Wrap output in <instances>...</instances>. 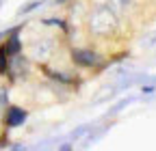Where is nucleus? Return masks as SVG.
I'll return each instance as SVG.
<instances>
[{"mask_svg": "<svg viewBox=\"0 0 156 151\" xmlns=\"http://www.w3.org/2000/svg\"><path fill=\"white\" fill-rule=\"evenodd\" d=\"M72 59H74L76 65H80V67H98L100 65V56H98L95 52H91V50H74Z\"/></svg>", "mask_w": 156, "mask_h": 151, "instance_id": "obj_1", "label": "nucleus"}, {"mask_svg": "<svg viewBox=\"0 0 156 151\" xmlns=\"http://www.w3.org/2000/svg\"><path fill=\"white\" fill-rule=\"evenodd\" d=\"M44 24H48V26H61V28H65V22H63V20H46Z\"/></svg>", "mask_w": 156, "mask_h": 151, "instance_id": "obj_7", "label": "nucleus"}, {"mask_svg": "<svg viewBox=\"0 0 156 151\" xmlns=\"http://www.w3.org/2000/svg\"><path fill=\"white\" fill-rule=\"evenodd\" d=\"M2 50H5L9 56H17L20 52H22V41H20L17 32H11V37L7 39V43L2 45Z\"/></svg>", "mask_w": 156, "mask_h": 151, "instance_id": "obj_3", "label": "nucleus"}, {"mask_svg": "<svg viewBox=\"0 0 156 151\" xmlns=\"http://www.w3.org/2000/svg\"><path fill=\"white\" fill-rule=\"evenodd\" d=\"M11 67V56L2 50V45H0V73H7Z\"/></svg>", "mask_w": 156, "mask_h": 151, "instance_id": "obj_4", "label": "nucleus"}, {"mask_svg": "<svg viewBox=\"0 0 156 151\" xmlns=\"http://www.w3.org/2000/svg\"><path fill=\"white\" fill-rule=\"evenodd\" d=\"M39 5H41V0H35V2H30V5H26L22 11H20V13H28V11H33V9H37Z\"/></svg>", "mask_w": 156, "mask_h": 151, "instance_id": "obj_6", "label": "nucleus"}, {"mask_svg": "<svg viewBox=\"0 0 156 151\" xmlns=\"http://www.w3.org/2000/svg\"><path fill=\"white\" fill-rule=\"evenodd\" d=\"M28 117V112L22 110V108H17V106H11L7 108V117H5V123L7 127H17V125H22Z\"/></svg>", "mask_w": 156, "mask_h": 151, "instance_id": "obj_2", "label": "nucleus"}, {"mask_svg": "<svg viewBox=\"0 0 156 151\" xmlns=\"http://www.w3.org/2000/svg\"><path fill=\"white\" fill-rule=\"evenodd\" d=\"M48 73H50V78H54V80H58V82H65V84L72 82V78H67L65 73H56V71H48Z\"/></svg>", "mask_w": 156, "mask_h": 151, "instance_id": "obj_5", "label": "nucleus"}]
</instances>
